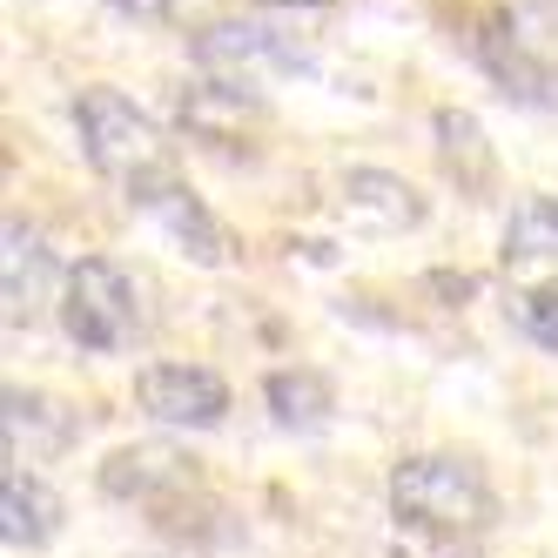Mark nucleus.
<instances>
[{
    "mask_svg": "<svg viewBox=\"0 0 558 558\" xmlns=\"http://www.w3.org/2000/svg\"><path fill=\"white\" fill-rule=\"evenodd\" d=\"M263 8H324V0H263Z\"/></svg>",
    "mask_w": 558,
    "mask_h": 558,
    "instance_id": "6ab92c4d",
    "label": "nucleus"
},
{
    "mask_svg": "<svg viewBox=\"0 0 558 558\" xmlns=\"http://www.w3.org/2000/svg\"><path fill=\"white\" fill-rule=\"evenodd\" d=\"M74 135H82V155L95 162V175L122 182V189L135 175H148V169H169L162 129H155L129 95H114V88H82V95H74Z\"/></svg>",
    "mask_w": 558,
    "mask_h": 558,
    "instance_id": "20e7f679",
    "label": "nucleus"
},
{
    "mask_svg": "<svg viewBox=\"0 0 558 558\" xmlns=\"http://www.w3.org/2000/svg\"><path fill=\"white\" fill-rule=\"evenodd\" d=\"M505 263H558V195H532L505 222Z\"/></svg>",
    "mask_w": 558,
    "mask_h": 558,
    "instance_id": "dca6fc26",
    "label": "nucleus"
},
{
    "mask_svg": "<svg viewBox=\"0 0 558 558\" xmlns=\"http://www.w3.org/2000/svg\"><path fill=\"white\" fill-rule=\"evenodd\" d=\"M464 54L518 108H558V8L551 0H492L464 14Z\"/></svg>",
    "mask_w": 558,
    "mask_h": 558,
    "instance_id": "f257e3e1",
    "label": "nucleus"
},
{
    "mask_svg": "<svg viewBox=\"0 0 558 558\" xmlns=\"http://www.w3.org/2000/svg\"><path fill=\"white\" fill-rule=\"evenodd\" d=\"M48 276H54V250L41 243V229H27L21 216L8 222V256H0V296H8V324L34 316L48 303Z\"/></svg>",
    "mask_w": 558,
    "mask_h": 558,
    "instance_id": "f8f14e48",
    "label": "nucleus"
},
{
    "mask_svg": "<svg viewBox=\"0 0 558 558\" xmlns=\"http://www.w3.org/2000/svg\"><path fill=\"white\" fill-rule=\"evenodd\" d=\"M263 397H269V417L283 424V430H324L330 411H337L330 377H316V371H303V364H296V371H269Z\"/></svg>",
    "mask_w": 558,
    "mask_h": 558,
    "instance_id": "2eb2a0df",
    "label": "nucleus"
},
{
    "mask_svg": "<svg viewBox=\"0 0 558 558\" xmlns=\"http://www.w3.org/2000/svg\"><path fill=\"white\" fill-rule=\"evenodd\" d=\"M337 209L350 229H377V235H397V229H417L424 222V195L390 175V169H350L343 189H337Z\"/></svg>",
    "mask_w": 558,
    "mask_h": 558,
    "instance_id": "9d476101",
    "label": "nucleus"
},
{
    "mask_svg": "<svg viewBox=\"0 0 558 558\" xmlns=\"http://www.w3.org/2000/svg\"><path fill=\"white\" fill-rule=\"evenodd\" d=\"M135 404L155 424H175V430H216L229 417V384L203 364H148L135 377Z\"/></svg>",
    "mask_w": 558,
    "mask_h": 558,
    "instance_id": "0eeeda50",
    "label": "nucleus"
},
{
    "mask_svg": "<svg viewBox=\"0 0 558 558\" xmlns=\"http://www.w3.org/2000/svg\"><path fill=\"white\" fill-rule=\"evenodd\" d=\"M0 430H8V464H27V458H61L74 437H82V417H74L61 397H41V390H8L0 397Z\"/></svg>",
    "mask_w": 558,
    "mask_h": 558,
    "instance_id": "1a4fd4ad",
    "label": "nucleus"
},
{
    "mask_svg": "<svg viewBox=\"0 0 558 558\" xmlns=\"http://www.w3.org/2000/svg\"><path fill=\"white\" fill-rule=\"evenodd\" d=\"M518 324H525V337H532V343L558 350V283H538V290L518 296Z\"/></svg>",
    "mask_w": 558,
    "mask_h": 558,
    "instance_id": "f3484780",
    "label": "nucleus"
},
{
    "mask_svg": "<svg viewBox=\"0 0 558 558\" xmlns=\"http://www.w3.org/2000/svg\"><path fill=\"white\" fill-rule=\"evenodd\" d=\"M108 8H122V14H135V21H169L175 0H108Z\"/></svg>",
    "mask_w": 558,
    "mask_h": 558,
    "instance_id": "a211bd4d",
    "label": "nucleus"
},
{
    "mask_svg": "<svg viewBox=\"0 0 558 558\" xmlns=\"http://www.w3.org/2000/svg\"><path fill=\"white\" fill-rule=\"evenodd\" d=\"M61 532V498L27 464H0V538L8 551H41Z\"/></svg>",
    "mask_w": 558,
    "mask_h": 558,
    "instance_id": "9b49d317",
    "label": "nucleus"
},
{
    "mask_svg": "<svg viewBox=\"0 0 558 558\" xmlns=\"http://www.w3.org/2000/svg\"><path fill=\"white\" fill-rule=\"evenodd\" d=\"M430 135H437V162H445V175L464 195H477V189L492 182V142H485V129H477L464 108H437Z\"/></svg>",
    "mask_w": 558,
    "mask_h": 558,
    "instance_id": "4468645a",
    "label": "nucleus"
},
{
    "mask_svg": "<svg viewBox=\"0 0 558 558\" xmlns=\"http://www.w3.org/2000/svg\"><path fill=\"white\" fill-rule=\"evenodd\" d=\"M129 209H142L155 229L169 235V243L189 256V263H203V269H222L229 263V243H222V222L203 209V195H195L182 175H175V162L169 169H148V175H135L129 182Z\"/></svg>",
    "mask_w": 558,
    "mask_h": 558,
    "instance_id": "39448f33",
    "label": "nucleus"
},
{
    "mask_svg": "<svg viewBox=\"0 0 558 558\" xmlns=\"http://www.w3.org/2000/svg\"><path fill=\"white\" fill-rule=\"evenodd\" d=\"M101 492L108 498H122V505H148V511H169L175 498L195 492V471L175 445H129V451H114L101 464Z\"/></svg>",
    "mask_w": 558,
    "mask_h": 558,
    "instance_id": "6e6552de",
    "label": "nucleus"
},
{
    "mask_svg": "<svg viewBox=\"0 0 558 558\" xmlns=\"http://www.w3.org/2000/svg\"><path fill=\"white\" fill-rule=\"evenodd\" d=\"M175 122L195 142H235L250 122H263V101L250 88H235V82H203V88H182Z\"/></svg>",
    "mask_w": 558,
    "mask_h": 558,
    "instance_id": "ddd939ff",
    "label": "nucleus"
},
{
    "mask_svg": "<svg viewBox=\"0 0 558 558\" xmlns=\"http://www.w3.org/2000/svg\"><path fill=\"white\" fill-rule=\"evenodd\" d=\"M189 54H195V68H203V74L235 82V88H250L263 68H283V74H290V68L310 61L276 21H209V27L189 41Z\"/></svg>",
    "mask_w": 558,
    "mask_h": 558,
    "instance_id": "423d86ee",
    "label": "nucleus"
},
{
    "mask_svg": "<svg viewBox=\"0 0 558 558\" xmlns=\"http://www.w3.org/2000/svg\"><path fill=\"white\" fill-rule=\"evenodd\" d=\"M61 330L82 343L88 356H114V350H129V343L148 330L135 276H129L122 263H108V256H82V263H68V276H61Z\"/></svg>",
    "mask_w": 558,
    "mask_h": 558,
    "instance_id": "7ed1b4c3",
    "label": "nucleus"
},
{
    "mask_svg": "<svg viewBox=\"0 0 558 558\" xmlns=\"http://www.w3.org/2000/svg\"><path fill=\"white\" fill-rule=\"evenodd\" d=\"M390 511L404 518L411 532L458 545V538H485L498 525V492L485 485V471L471 458L417 451L390 471Z\"/></svg>",
    "mask_w": 558,
    "mask_h": 558,
    "instance_id": "f03ea898",
    "label": "nucleus"
}]
</instances>
